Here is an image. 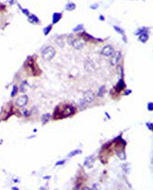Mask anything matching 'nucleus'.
<instances>
[{
	"mask_svg": "<svg viewBox=\"0 0 153 190\" xmlns=\"http://www.w3.org/2000/svg\"><path fill=\"white\" fill-rule=\"evenodd\" d=\"M56 54V50L53 47L48 46L42 50V58L45 61H50Z\"/></svg>",
	"mask_w": 153,
	"mask_h": 190,
	"instance_id": "obj_2",
	"label": "nucleus"
},
{
	"mask_svg": "<svg viewBox=\"0 0 153 190\" xmlns=\"http://www.w3.org/2000/svg\"><path fill=\"white\" fill-rule=\"evenodd\" d=\"M29 21L30 22V23H39V18H38L37 16L35 15H29Z\"/></svg>",
	"mask_w": 153,
	"mask_h": 190,
	"instance_id": "obj_13",
	"label": "nucleus"
},
{
	"mask_svg": "<svg viewBox=\"0 0 153 190\" xmlns=\"http://www.w3.org/2000/svg\"><path fill=\"white\" fill-rule=\"evenodd\" d=\"M18 86L17 85H14L13 88H12V91H11V97H15L16 95H17V93H18Z\"/></svg>",
	"mask_w": 153,
	"mask_h": 190,
	"instance_id": "obj_23",
	"label": "nucleus"
},
{
	"mask_svg": "<svg viewBox=\"0 0 153 190\" xmlns=\"http://www.w3.org/2000/svg\"><path fill=\"white\" fill-rule=\"evenodd\" d=\"M99 20H102V21H104V20H105V17H104V16H102V15H100V17H99Z\"/></svg>",
	"mask_w": 153,
	"mask_h": 190,
	"instance_id": "obj_33",
	"label": "nucleus"
},
{
	"mask_svg": "<svg viewBox=\"0 0 153 190\" xmlns=\"http://www.w3.org/2000/svg\"><path fill=\"white\" fill-rule=\"evenodd\" d=\"M94 159H95V158H94L93 156H89V157H87L85 160H84V165H85L86 167H88V168H91V167L93 166Z\"/></svg>",
	"mask_w": 153,
	"mask_h": 190,
	"instance_id": "obj_11",
	"label": "nucleus"
},
{
	"mask_svg": "<svg viewBox=\"0 0 153 190\" xmlns=\"http://www.w3.org/2000/svg\"><path fill=\"white\" fill-rule=\"evenodd\" d=\"M23 114H24V116H25V117H28V116H29V111H28L27 109H24Z\"/></svg>",
	"mask_w": 153,
	"mask_h": 190,
	"instance_id": "obj_32",
	"label": "nucleus"
},
{
	"mask_svg": "<svg viewBox=\"0 0 153 190\" xmlns=\"http://www.w3.org/2000/svg\"><path fill=\"white\" fill-rule=\"evenodd\" d=\"M121 57H122V54H121V53L119 52V50H116V52H115V53H113L112 58L110 59V64L112 66L116 65L118 62H120Z\"/></svg>",
	"mask_w": 153,
	"mask_h": 190,
	"instance_id": "obj_5",
	"label": "nucleus"
},
{
	"mask_svg": "<svg viewBox=\"0 0 153 190\" xmlns=\"http://www.w3.org/2000/svg\"><path fill=\"white\" fill-rule=\"evenodd\" d=\"M114 29L116 31V32H118L119 34H121V35H125V32H124V30H123L121 28H119V27H117V26H114Z\"/></svg>",
	"mask_w": 153,
	"mask_h": 190,
	"instance_id": "obj_22",
	"label": "nucleus"
},
{
	"mask_svg": "<svg viewBox=\"0 0 153 190\" xmlns=\"http://www.w3.org/2000/svg\"><path fill=\"white\" fill-rule=\"evenodd\" d=\"M26 84H27V82L24 81L23 83L21 84V85H20V91H21V92H25L26 91V87H25Z\"/></svg>",
	"mask_w": 153,
	"mask_h": 190,
	"instance_id": "obj_26",
	"label": "nucleus"
},
{
	"mask_svg": "<svg viewBox=\"0 0 153 190\" xmlns=\"http://www.w3.org/2000/svg\"><path fill=\"white\" fill-rule=\"evenodd\" d=\"M125 86H126V85H125V83H124V81H123V78H121V79L119 80V82L117 83V85H116V87L115 88H116L117 91H121L122 89H124Z\"/></svg>",
	"mask_w": 153,
	"mask_h": 190,
	"instance_id": "obj_12",
	"label": "nucleus"
},
{
	"mask_svg": "<svg viewBox=\"0 0 153 190\" xmlns=\"http://www.w3.org/2000/svg\"><path fill=\"white\" fill-rule=\"evenodd\" d=\"M18 7H19V8H20V9H21L22 13H24L26 16H28V17H29V16L30 15V14H29V10H28V9H24V8H22L21 7L19 6V5H18Z\"/></svg>",
	"mask_w": 153,
	"mask_h": 190,
	"instance_id": "obj_25",
	"label": "nucleus"
},
{
	"mask_svg": "<svg viewBox=\"0 0 153 190\" xmlns=\"http://www.w3.org/2000/svg\"><path fill=\"white\" fill-rule=\"evenodd\" d=\"M80 153H82V151L81 150H74V151H71L69 154H68V157L70 158V157H74V156H75V155H77V154H80Z\"/></svg>",
	"mask_w": 153,
	"mask_h": 190,
	"instance_id": "obj_18",
	"label": "nucleus"
},
{
	"mask_svg": "<svg viewBox=\"0 0 153 190\" xmlns=\"http://www.w3.org/2000/svg\"><path fill=\"white\" fill-rule=\"evenodd\" d=\"M147 127L149 130H151V131L153 130V123L152 122H147Z\"/></svg>",
	"mask_w": 153,
	"mask_h": 190,
	"instance_id": "obj_27",
	"label": "nucleus"
},
{
	"mask_svg": "<svg viewBox=\"0 0 153 190\" xmlns=\"http://www.w3.org/2000/svg\"><path fill=\"white\" fill-rule=\"evenodd\" d=\"M64 163H65V160H61V161H59L58 163H55V165H56V166H58V165L64 164Z\"/></svg>",
	"mask_w": 153,
	"mask_h": 190,
	"instance_id": "obj_29",
	"label": "nucleus"
},
{
	"mask_svg": "<svg viewBox=\"0 0 153 190\" xmlns=\"http://www.w3.org/2000/svg\"><path fill=\"white\" fill-rule=\"evenodd\" d=\"M76 8V5L74 3H68L67 5L65 6V9L67 11H72Z\"/></svg>",
	"mask_w": 153,
	"mask_h": 190,
	"instance_id": "obj_14",
	"label": "nucleus"
},
{
	"mask_svg": "<svg viewBox=\"0 0 153 190\" xmlns=\"http://www.w3.org/2000/svg\"><path fill=\"white\" fill-rule=\"evenodd\" d=\"M114 53H115V50L111 45H107V46L104 47V48L102 49V50H101V54L104 55V56H107V57L112 56Z\"/></svg>",
	"mask_w": 153,
	"mask_h": 190,
	"instance_id": "obj_6",
	"label": "nucleus"
},
{
	"mask_svg": "<svg viewBox=\"0 0 153 190\" xmlns=\"http://www.w3.org/2000/svg\"><path fill=\"white\" fill-rule=\"evenodd\" d=\"M70 43L76 50H82L83 48V46H84V41L80 39H74V38H72V39H70Z\"/></svg>",
	"mask_w": 153,
	"mask_h": 190,
	"instance_id": "obj_3",
	"label": "nucleus"
},
{
	"mask_svg": "<svg viewBox=\"0 0 153 190\" xmlns=\"http://www.w3.org/2000/svg\"><path fill=\"white\" fill-rule=\"evenodd\" d=\"M8 3H9L10 5H13L14 3H15V0H9V1H8Z\"/></svg>",
	"mask_w": 153,
	"mask_h": 190,
	"instance_id": "obj_34",
	"label": "nucleus"
},
{
	"mask_svg": "<svg viewBox=\"0 0 153 190\" xmlns=\"http://www.w3.org/2000/svg\"><path fill=\"white\" fill-rule=\"evenodd\" d=\"M84 69L88 72H93L95 70V64L90 59H87L84 62Z\"/></svg>",
	"mask_w": 153,
	"mask_h": 190,
	"instance_id": "obj_8",
	"label": "nucleus"
},
{
	"mask_svg": "<svg viewBox=\"0 0 153 190\" xmlns=\"http://www.w3.org/2000/svg\"><path fill=\"white\" fill-rule=\"evenodd\" d=\"M94 98H95V93H94L93 91H91V90L87 91L85 94H84L83 99H81V101H80V104H79L80 107H81L82 109H84L86 106L90 105V104L93 102Z\"/></svg>",
	"mask_w": 153,
	"mask_h": 190,
	"instance_id": "obj_1",
	"label": "nucleus"
},
{
	"mask_svg": "<svg viewBox=\"0 0 153 190\" xmlns=\"http://www.w3.org/2000/svg\"><path fill=\"white\" fill-rule=\"evenodd\" d=\"M148 109H149V111L153 110V103L152 102H149V104H148Z\"/></svg>",
	"mask_w": 153,
	"mask_h": 190,
	"instance_id": "obj_28",
	"label": "nucleus"
},
{
	"mask_svg": "<svg viewBox=\"0 0 153 190\" xmlns=\"http://www.w3.org/2000/svg\"><path fill=\"white\" fill-rule=\"evenodd\" d=\"M105 116H107V118H110V116H109V114H108V113H107V112H105Z\"/></svg>",
	"mask_w": 153,
	"mask_h": 190,
	"instance_id": "obj_35",
	"label": "nucleus"
},
{
	"mask_svg": "<svg viewBox=\"0 0 153 190\" xmlns=\"http://www.w3.org/2000/svg\"><path fill=\"white\" fill-rule=\"evenodd\" d=\"M12 189H14V190H18V187H12Z\"/></svg>",
	"mask_w": 153,
	"mask_h": 190,
	"instance_id": "obj_37",
	"label": "nucleus"
},
{
	"mask_svg": "<svg viewBox=\"0 0 153 190\" xmlns=\"http://www.w3.org/2000/svg\"><path fill=\"white\" fill-rule=\"evenodd\" d=\"M75 112V109L72 106H66L62 110V114H61V118H66L71 115L74 114Z\"/></svg>",
	"mask_w": 153,
	"mask_h": 190,
	"instance_id": "obj_4",
	"label": "nucleus"
},
{
	"mask_svg": "<svg viewBox=\"0 0 153 190\" xmlns=\"http://www.w3.org/2000/svg\"><path fill=\"white\" fill-rule=\"evenodd\" d=\"M105 93V85H102V86H100V87H99L98 93H97V97H104Z\"/></svg>",
	"mask_w": 153,
	"mask_h": 190,
	"instance_id": "obj_15",
	"label": "nucleus"
},
{
	"mask_svg": "<svg viewBox=\"0 0 153 190\" xmlns=\"http://www.w3.org/2000/svg\"><path fill=\"white\" fill-rule=\"evenodd\" d=\"M62 13H58V12H55V13L53 14V16H52V23L53 24L58 23V22L61 20V18H62Z\"/></svg>",
	"mask_w": 153,
	"mask_h": 190,
	"instance_id": "obj_10",
	"label": "nucleus"
},
{
	"mask_svg": "<svg viewBox=\"0 0 153 190\" xmlns=\"http://www.w3.org/2000/svg\"><path fill=\"white\" fill-rule=\"evenodd\" d=\"M144 31H148L147 29H146V28H140V29H137V30L135 31V33H134V34H135V35H140V34H141V33H143Z\"/></svg>",
	"mask_w": 153,
	"mask_h": 190,
	"instance_id": "obj_21",
	"label": "nucleus"
},
{
	"mask_svg": "<svg viewBox=\"0 0 153 190\" xmlns=\"http://www.w3.org/2000/svg\"><path fill=\"white\" fill-rule=\"evenodd\" d=\"M50 176H45L44 177V179H50Z\"/></svg>",
	"mask_w": 153,
	"mask_h": 190,
	"instance_id": "obj_36",
	"label": "nucleus"
},
{
	"mask_svg": "<svg viewBox=\"0 0 153 190\" xmlns=\"http://www.w3.org/2000/svg\"><path fill=\"white\" fill-rule=\"evenodd\" d=\"M51 29H52V26L51 25H49L47 26L46 28H44V29H43V33H44V35L47 36L49 34V33L50 32V30H51Z\"/></svg>",
	"mask_w": 153,
	"mask_h": 190,
	"instance_id": "obj_20",
	"label": "nucleus"
},
{
	"mask_svg": "<svg viewBox=\"0 0 153 190\" xmlns=\"http://www.w3.org/2000/svg\"><path fill=\"white\" fill-rule=\"evenodd\" d=\"M122 168L124 169V171L128 174L130 172V163H123L122 164Z\"/></svg>",
	"mask_w": 153,
	"mask_h": 190,
	"instance_id": "obj_19",
	"label": "nucleus"
},
{
	"mask_svg": "<svg viewBox=\"0 0 153 190\" xmlns=\"http://www.w3.org/2000/svg\"><path fill=\"white\" fill-rule=\"evenodd\" d=\"M116 155H117L118 157L120 158L121 160H126V158H127L126 153H125L124 151H116Z\"/></svg>",
	"mask_w": 153,
	"mask_h": 190,
	"instance_id": "obj_16",
	"label": "nucleus"
},
{
	"mask_svg": "<svg viewBox=\"0 0 153 190\" xmlns=\"http://www.w3.org/2000/svg\"><path fill=\"white\" fill-rule=\"evenodd\" d=\"M82 29H83V24H79V25L76 26V27L72 29V31H74V32H77V31H80V30H82Z\"/></svg>",
	"mask_w": 153,
	"mask_h": 190,
	"instance_id": "obj_24",
	"label": "nucleus"
},
{
	"mask_svg": "<svg viewBox=\"0 0 153 190\" xmlns=\"http://www.w3.org/2000/svg\"><path fill=\"white\" fill-rule=\"evenodd\" d=\"M138 40L142 43L147 42L148 40H149V33H148V31H144L143 33H141L139 35V37H138Z\"/></svg>",
	"mask_w": 153,
	"mask_h": 190,
	"instance_id": "obj_9",
	"label": "nucleus"
},
{
	"mask_svg": "<svg viewBox=\"0 0 153 190\" xmlns=\"http://www.w3.org/2000/svg\"><path fill=\"white\" fill-rule=\"evenodd\" d=\"M131 93H132V90L128 89V90H126V92L124 93V96H128V95H129V94H131Z\"/></svg>",
	"mask_w": 153,
	"mask_h": 190,
	"instance_id": "obj_30",
	"label": "nucleus"
},
{
	"mask_svg": "<svg viewBox=\"0 0 153 190\" xmlns=\"http://www.w3.org/2000/svg\"><path fill=\"white\" fill-rule=\"evenodd\" d=\"M97 7H98V5L95 4V5H92V6L90 7V8H91V9H96Z\"/></svg>",
	"mask_w": 153,
	"mask_h": 190,
	"instance_id": "obj_31",
	"label": "nucleus"
},
{
	"mask_svg": "<svg viewBox=\"0 0 153 190\" xmlns=\"http://www.w3.org/2000/svg\"><path fill=\"white\" fill-rule=\"evenodd\" d=\"M28 101H29V98H28V96L26 95H22L18 97L17 100H16V104L17 106L19 107H25L26 105L28 104Z\"/></svg>",
	"mask_w": 153,
	"mask_h": 190,
	"instance_id": "obj_7",
	"label": "nucleus"
},
{
	"mask_svg": "<svg viewBox=\"0 0 153 190\" xmlns=\"http://www.w3.org/2000/svg\"><path fill=\"white\" fill-rule=\"evenodd\" d=\"M50 114H48V113H47V114H44L42 116V118H41V121H42V124L43 125H45L46 124L47 122H48L49 121V119H50Z\"/></svg>",
	"mask_w": 153,
	"mask_h": 190,
	"instance_id": "obj_17",
	"label": "nucleus"
}]
</instances>
